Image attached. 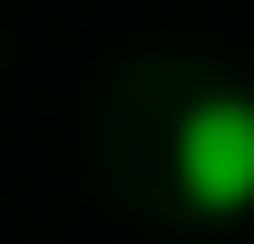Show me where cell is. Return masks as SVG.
Wrapping results in <instances>:
<instances>
[{"label": "cell", "mask_w": 254, "mask_h": 244, "mask_svg": "<svg viewBox=\"0 0 254 244\" xmlns=\"http://www.w3.org/2000/svg\"><path fill=\"white\" fill-rule=\"evenodd\" d=\"M176 195L215 225L254 205V98L245 88H215L176 118Z\"/></svg>", "instance_id": "1"}]
</instances>
